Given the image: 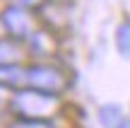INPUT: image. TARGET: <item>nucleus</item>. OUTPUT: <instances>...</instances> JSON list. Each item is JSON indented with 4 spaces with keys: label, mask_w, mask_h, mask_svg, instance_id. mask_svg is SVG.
Returning <instances> with one entry per match:
<instances>
[{
    "label": "nucleus",
    "mask_w": 130,
    "mask_h": 128,
    "mask_svg": "<svg viewBox=\"0 0 130 128\" xmlns=\"http://www.w3.org/2000/svg\"><path fill=\"white\" fill-rule=\"evenodd\" d=\"M10 109L17 119L27 121H46L58 111V94H48V92L39 90H17L10 94Z\"/></svg>",
    "instance_id": "f257e3e1"
},
{
    "label": "nucleus",
    "mask_w": 130,
    "mask_h": 128,
    "mask_svg": "<svg viewBox=\"0 0 130 128\" xmlns=\"http://www.w3.org/2000/svg\"><path fill=\"white\" fill-rule=\"evenodd\" d=\"M27 87L29 90H39V92H48V94H60L68 87V77L56 65L36 63V65L27 68Z\"/></svg>",
    "instance_id": "f03ea898"
},
{
    "label": "nucleus",
    "mask_w": 130,
    "mask_h": 128,
    "mask_svg": "<svg viewBox=\"0 0 130 128\" xmlns=\"http://www.w3.org/2000/svg\"><path fill=\"white\" fill-rule=\"evenodd\" d=\"M0 87L7 92H17L27 87V68L19 63H5L0 65Z\"/></svg>",
    "instance_id": "7ed1b4c3"
},
{
    "label": "nucleus",
    "mask_w": 130,
    "mask_h": 128,
    "mask_svg": "<svg viewBox=\"0 0 130 128\" xmlns=\"http://www.w3.org/2000/svg\"><path fill=\"white\" fill-rule=\"evenodd\" d=\"M5 22H7V29L14 36H29V34H31V27H34L29 15H24L22 10H10Z\"/></svg>",
    "instance_id": "20e7f679"
},
{
    "label": "nucleus",
    "mask_w": 130,
    "mask_h": 128,
    "mask_svg": "<svg viewBox=\"0 0 130 128\" xmlns=\"http://www.w3.org/2000/svg\"><path fill=\"white\" fill-rule=\"evenodd\" d=\"M99 121H101L104 128H118L125 119H123V111L118 104H104L99 109Z\"/></svg>",
    "instance_id": "39448f33"
},
{
    "label": "nucleus",
    "mask_w": 130,
    "mask_h": 128,
    "mask_svg": "<svg viewBox=\"0 0 130 128\" xmlns=\"http://www.w3.org/2000/svg\"><path fill=\"white\" fill-rule=\"evenodd\" d=\"M116 46H118V53L125 61H130V19L121 22V27L116 32Z\"/></svg>",
    "instance_id": "423d86ee"
},
{
    "label": "nucleus",
    "mask_w": 130,
    "mask_h": 128,
    "mask_svg": "<svg viewBox=\"0 0 130 128\" xmlns=\"http://www.w3.org/2000/svg\"><path fill=\"white\" fill-rule=\"evenodd\" d=\"M17 58H19L17 44H10V41H3V39H0V65H5V63H17Z\"/></svg>",
    "instance_id": "0eeeda50"
},
{
    "label": "nucleus",
    "mask_w": 130,
    "mask_h": 128,
    "mask_svg": "<svg viewBox=\"0 0 130 128\" xmlns=\"http://www.w3.org/2000/svg\"><path fill=\"white\" fill-rule=\"evenodd\" d=\"M10 128H53V126L46 123V121H27V119H17Z\"/></svg>",
    "instance_id": "6e6552de"
},
{
    "label": "nucleus",
    "mask_w": 130,
    "mask_h": 128,
    "mask_svg": "<svg viewBox=\"0 0 130 128\" xmlns=\"http://www.w3.org/2000/svg\"><path fill=\"white\" fill-rule=\"evenodd\" d=\"M118 128H130V119H125V121H123V123L118 126Z\"/></svg>",
    "instance_id": "1a4fd4ad"
}]
</instances>
